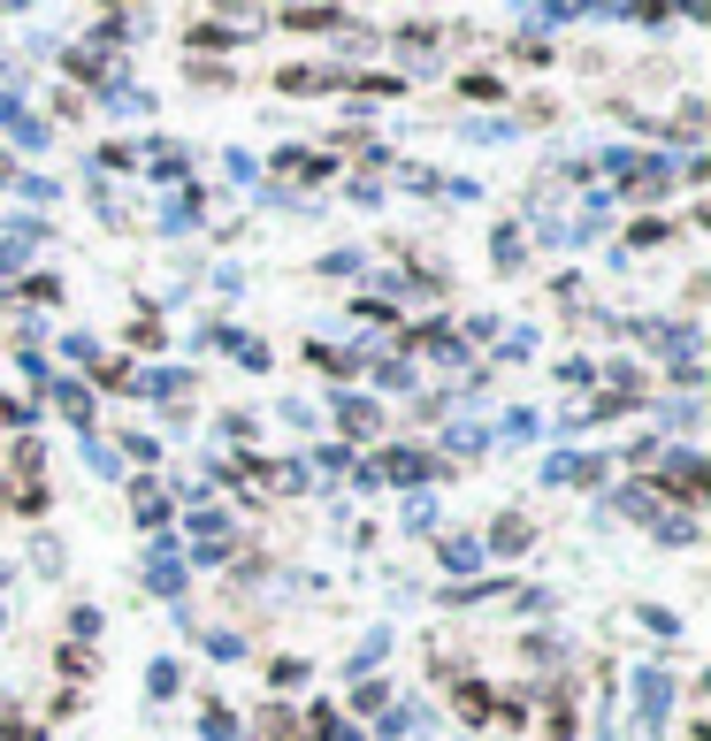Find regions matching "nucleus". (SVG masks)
Segmentation results:
<instances>
[{
	"label": "nucleus",
	"mask_w": 711,
	"mask_h": 741,
	"mask_svg": "<svg viewBox=\"0 0 711 741\" xmlns=\"http://www.w3.org/2000/svg\"><path fill=\"white\" fill-rule=\"evenodd\" d=\"M666 482H674V489H681V497H689V505H697V497H704V458H697V451H674V458H666Z\"/></svg>",
	"instance_id": "nucleus-1"
},
{
	"label": "nucleus",
	"mask_w": 711,
	"mask_h": 741,
	"mask_svg": "<svg viewBox=\"0 0 711 741\" xmlns=\"http://www.w3.org/2000/svg\"><path fill=\"white\" fill-rule=\"evenodd\" d=\"M398 62H413V69L436 62V31H429V23H406V31H398Z\"/></svg>",
	"instance_id": "nucleus-2"
},
{
	"label": "nucleus",
	"mask_w": 711,
	"mask_h": 741,
	"mask_svg": "<svg viewBox=\"0 0 711 741\" xmlns=\"http://www.w3.org/2000/svg\"><path fill=\"white\" fill-rule=\"evenodd\" d=\"M337 421H345V436H375V429H382V413H375L367 398H337Z\"/></svg>",
	"instance_id": "nucleus-3"
},
{
	"label": "nucleus",
	"mask_w": 711,
	"mask_h": 741,
	"mask_svg": "<svg viewBox=\"0 0 711 741\" xmlns=\"http://www.w3.org/2000/svg\"><path fill=\"white\" fill-rule=\"evenodd\" d=\"M337 8H284V31H337Z\"/></svg>",
	"instance_id": "nucleus-4"
},
{
	"label": "nucleus",
	"mask_w": 711,
	"mask_h": 741,
	"mask_svg": "<svg viewBox=\"0 0 711 741\" xmlns=\"http://www.w3.org/2000/svg\"><path fill=\"white\" fill-rule=\"evenodd\" d=\"M131 505H138V520H146V528H162V520H169V497H162L154 482H138V489H131Z\"/></svg>",
	"instance_id": "nucleus-5"
},
{
	"label": "nucleus",
	"mask_w": 711,
	"mask_h": 741,
	"mask_svg": "<svg viewBox=\"0 0 711 741\" xmlns=\"http://www.w3.org/2000/svg\"><path fill=\"white\" fill-rule=\"evenodd\" d=\"M191 46H207V54H214V46H237V23H214V15H207V23H191Z\"/></svg>",
	"instance_id": "nucleus-6"
},
{
	"label": "nucleus",
	"mask_w": 711,
	"mask_h": 741,
	"mask_svg": "<svg viewBox=\"0 0 711 741\" xmlns=\"http://www.w3.org/2000/svg\"><path fill=\"white\" fill-rule=\"evenodd\" d=\"M382 474H390V482H421V474H429V458H421V451H390V458H382Z\"/></svg>",
	"instance_id": "nucleus-7"
},
{
	"label": "nucleus",
	"mask_w": 711,
	"mask_h": 741,
	"mask_svg": "<svg viewBox=\"0 0 711 741\" xmlns=\"http://www.w3.org/2000/svg\"><path fill=\"white\" fill-rule=\"evenodd\" d=\"M276 85H284V92H322V85H337V77H330V69H284Z\"/></svg>",
	"instance_id": "nucleus-8"
},
{
	"label": "nucleus",
	"mask_w": 711,
	"mask_h": 741,
	"mask_svg": "<svg viewBox=\"0 0 711 741\" xmlns=\"http://www.w3.org/2000/svg\"><path fill=\"white\" fill-rule=\"evenodd\" d=\"M529 535H535V528H529V520H521V512H506V520H498V551H521Z\"/></svg>",
	"instance_id": "nucleus-9"
},
{
	"label": "nucleus",
	"mask_w": 711,
	"mask_h": 741,
	"mask_svg": "<svg viewBox=\"0 0 711 741\" xmlns=\"http://www.w3.org/2000/svg\"><path fill=\"white\" fill-rule=\"evenodd\" d=\"M459 711H467V727H475V719H490V688H475V681H467V688H459Z\"/></svg>",
	"instance_id": "nucleus-10"
},
{
	"label": "nucleus",
	"mask_w": 711,
	"mask_h": 741,
	"mask_svg": "<svg viewBox=\"0 0 711 741\" xmlns=\"http://www.w3.org/2000/svg\"><path fill=\"white\" fill-rule=\"evenodd\" d=\"M268 681H276V688H299V681H307V665H299V657H276V665H268Z\"/></svg>",
	"instance_id": "nucleus-11"
},
{
	"label": "nucleus",
	"mask_w": 711,
	"mask_h": 741,
	"mask_svg": "<svg viewBox=\"0 0 711 741\" xmlns=\"http://www.w3.org/2000/svg\"><path fill=\"white\" fill-rule=\"evenodd\" d=\"M643 719H666V681L643 673Z\"/></svg>",
	"instance_id": "nucleus-12"
},
{
	"label": "nucleus",
	"mask_w": 711,
	"mask_h": 741,
	"mask_svg": "<svg viewBox=\"0 0 711 741\" xmlns=\"http://www.w3.org/2000/svg\"><path fill=\"white\" fill-rule=\"evenodd\" d=\"M15 505H23V512H46V482H15Z\"/></svg>",
	"instance_id": "nucleus-13"
},
{
	"label": "nucleus",
	"mask_w": 711,
	"mask_h": 741,
	"mask_svg": "<svg viewBox=\"0 0 711 741\" xmlns=\"http://www.w3.org/2000/svg\"><path fill=\"white\" fill-rule=\"evenodd\" d=\"M207 741H237V719H230V711H207Z\"/></svg>",
	"instance_id": "nucleus-14"
}]
</instances>
